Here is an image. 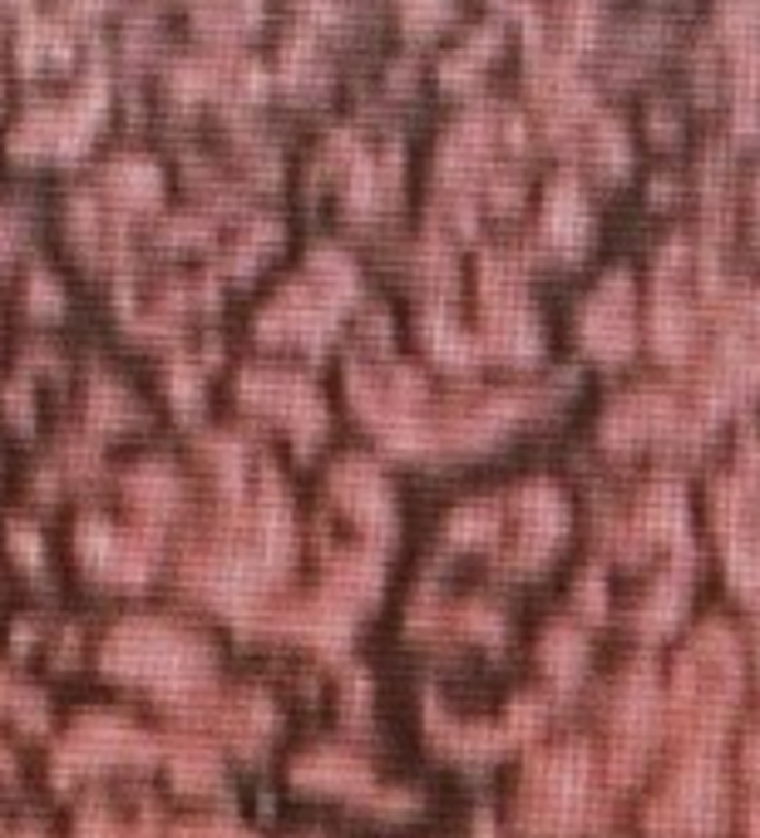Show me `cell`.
<instances>
[{
  "instance_id": "11",
  "label": "cell",
  "mask_w": 760,
  "mask_h": 838,
  "mask_svg": "<svg viewBox=\"0 0 760 838\" xmlns=\"http://www.w3.org/2000/svg\"><path fill=\"white\" fill-rule=\"evenodd\" d=\"M0 770H10V750H5V745H0Z\"/></svg>"
},
{
  "instance_id": "1",
  "label": "cell",
  "mask_w": 760,
  "mask_h": 838,
  "mask_svg": "<svg viewBox=\"0 0 760 838\" xmlns=\"http://www.w3.org/2000/svg\"><path fill=\"white\" fill-rule=\"evenodd\" d=\"M99 661L119 676L154 681V686H188L212 666L208 641L184 621L168 617H124L109 627Z\"/></svg>"
},
{
  "instance_id": "2",
  "label": "cell",
  "mask_w": 760,
  "mask_h": 838,
  "mask_svg": "<svg viewBox=\"0 0 760 838\" xmlns=\"http://www.w3.org/2000/svg\"><path fill=\"white\" fill-rule=\"evenodd\" d=\"M158 750V740L148 730H139L129 715L119 710H89L75 730L59 740V774H69L75 764H95V760H148Z\"/></svg>"
},
{
  "instance_id": "10",
  "label": "cell",
  "mask_w": 760,
  "mask_h": 838,
  "mask_svg": "<svg viewBox=\"0 0 760 838\" xmlns=\"http://www.w3.org/2000/svg\"><path fill=\"white\" fill-rule=\"evenodd\" d=\"M5 696H15V691H10V676H5V666H0V701Z\"/></svg>"
},
{
  "instance_id": "3",
  "label": "cell",
  "mask_w": 760,
  "mask_h": 838,
  "mask_svg": "<svg viewBox=\"0 0 760 838\" xmlns=\"http://www.w3.org/2000/svg\"><path fill=\"white\" fill-rule=\"evenodd\" d=\"M79 548H85L89 562H99L109 577H144V572L154 567V538L114 528L99 514L79 518Z\"/></svg>"
},
{
  "instance_id": "7",
  "label": "cell",
  "mask_w": 760,
  "mask_h": 838,
  "mask_svg": "<svg viewBox=\"0 0 760 838\" xmlns=\"http://www.w3.org/2000/svg\"><path fill=\"white\" fill-rule=\"evenodd\" d=\"M79 838H154L148 829H124V824H114L109 819V814H85V819H79V829H75Z\"/></svg>"
},
{
  "instance_id": "9",
  "label": "cell",
  "mask_w": 760,
  "mask_h": 838,
  "mask_svg": "<svg viewBox=\"0 0 760 838\" xmlns=\"http://www.w3.org/2000/svg\"><path fill=\"white\" fill-rule=\"evenodd\" d=\"M5 400H10V410H25V415H30V385L10 381V385H5Z\"/></svg>"
},
{
  "instance_id": "4",
  "label": "cell",
  "mask_w": 760,
  "mask_h": 838,
  "mask_svg": "<svg viewBox=\"0 0 760 838\" xmlns=\"http://www.w3.org/2000/svg\"><path fill=\"white\" fill-rule=\"evenodd\" d=\"M129 494L144 508H174L184 498V478L168 459H144V464L129 468Z\"/></svg>"
},
{
  "instance_id": "5",
  "label": "cell",
  "mask_w": 760,
  "mask_h": 838,
  "mask_svg": "<svg viewBox=\"0 0 760 838\" xmlns=\"http://www.w3.org/2000/svg\"><path fill=\"white\" fill-rule=\"evenodd\" d=\"M89 395H95V415H104V419H124L139 410L134 390H129L124 381H114V375H99V381L89 385Z\"/></svg>"
},
{
  "instance_id": "6",
  "label": "cell",
  "mask_w": 760,
  "mask_h": 838,
  "mask_svg": "<svg viewBox=\"0 0 760 838\" xmlns=\"http://www.w3.org/2000/svg\"><path fill=\"white\" fill-rule=\"evenodd\" d=\"M174 770H178V780H192V784L218 780V764H212V754L202 750V745H188V750H178V754H174Z\"/></svg>"
},
{
  "instance_id": "8",
  "label": "cell",
  "mask_w": 760,
  "mask_h": 838,
  "mask_svg": "<svg viewBox=\"0 0 760 838\" xmlns=\"http://www.w3.org/2000/svg\"><path fill=\"white\" fill-rule=\"evenodd\" d=\"M10 543H15L30 562H40V553H45V538H40V528L30 523V518H10Z\"/></svg>"
}]
</instances>
